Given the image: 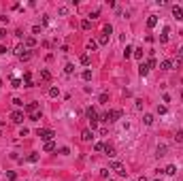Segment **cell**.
I'll return each mask as SVG.
<instances>
[{
  "label": "cell",
  "mask_w": 183,
  "mask_h": 181,
  "mask_svg": "<svg viewBox=\"0 0 183 181\" xmlns=\"http://www.w3.org/2000/svg\"><path fill=\"white\" fill-rule=\"evenodd\" d=\"M119 117H121V111H119V109H113V111H106L104 115H102V119H104V122H117Z\"/></svg>",
  "instance_id": "6da1fadb"
},
{
  "label": "cell",
  "mask_w": 183,
  "mask_h": 181,
  "mask_svg": "<svg viewBox=\"0 0 183 181\" xmlns=\"http://www.w3.org/2000/svg\"><path fill=\"white\" fill-rule=\"evenodd\" d=\"M109 171H115L117 175H121V177H126V166H123V164H119V162H115V160H113V162H109Z\"/></svg>",
  "instance_id": "7a4b0ae2"
},
{
  "label": "cell",
  "mask_w": 183,
  "mask_h": 181,
  "mask_svg": "<svg viewBox=\"0 0 183 181\" xmlns=\"http://www.w3.org/2000/svg\"><path fill=\"white\" fill-rule=\"evenodd\" d=\"M39 136H41V141H45V143H49V141L53 139V136H56V132H53V130H39Z\"/></svg>",
  "instance_id": "3957f363"
},
{
  "label": "cell",
  "mask_w": 183,
  "mask_h": 181,
  "mask_svg": "<svg viewBox=\"0 0 183 181\" xmlns=\"http://www.w3.org/2000/svg\"><path fill=\"white\" fill-rule=\"evenodd\" d=\"M85 115H87L89 124H98V113H96V109H94V107H89L87 111H85Z\"/></svg>",
  "instance_id": "277c9868"
},
{
  "label": "cell",
  "mask_w": 183,
  "mask_h": 181,
  "mask_svg": "<svg viewBox=\"0 0 183 181\" xmlns=\"http://www.w3.org/2000/svg\"><path fill=\"white\" fill-rule=\"evenodd\" d=\"M11 122L13 124H21L24 122V111H13L11 113Z\"/></svg>",
  "instance_id": "5b68a950"
},
{
  "label": "cell",
  "mask_w": 183,
  "mask_h": 181,
  "mask_svg": "<svg viewBox=\"0 0 183 181\" xmlns=\"http://www.w3.org/2000/svg\"><path fill=\"white\" fill-rule=\"evenodd\" d=\"M24 111H26V113H30V115L39 113V102H28V105L24 107Z\"/></svg>",
  "instance_id": "8992f818"
},
{
  "label": "cell",
  "mask_w": 183,
  "mask_h": 181,
  "mask_svg": "<svg viewBox=\"0 0 183 181\" xmlns=\"http://www.w3.org/2000/svg\"><path fill=\"white\" fill-rule=\"evenodd\" d=\"M81 141H83V143L94 141V130H83V132H81Z\"/></svg>",
  "instance_id": "52a82bcc"
},
{
  "label": "cell",
  "mask_w": 183,
  "mask_h": 181,
  "mask_svg": "<svg viewBox=\"0 0 183 181\" xmlns=\"http://www.w3.org/2000/svg\"><path fill=\"white\" fill-rule=\"evenodd\" d=\"M170 11H173V17H175L177 21H181V19H183V9H181V7H177V4H175V7L170 9Z\"/></svg>",
  "instance_id": "ba28073f"
},
{
  "label": "cell",
  "mask_w": 183,
  "mask_h": 181,
  "mask_svg": "<svg viewBox=\"0 0 183 181\" xmlns=\"http://www.w3.org/2000/svg\"><path fill=\"white\" fill-rule=\"evenodd\" d=\"M158 26V15H149V19H147V28H155Z\"/></svg>",
  "instance_id": "9c48e42d"
},
{
  "label": "cell",
  "mask_w": 183,
  "mask_h": 181,
  "mask_svg": "<svg viewBox=\"0 0 183 181\" xmlns=\"http://www.w3.org/2000/svg\"><path fill=\"white\" fill-rule=\"evenodd\" d=\"M104 153H106L109 158H113V156H115V147L109 145V143H104Z\"/></svg>",
  "instance_id": "30bf717a"
},
{
  "label": "cell",
  "mask_w": 183,
  "mask_h": 181,
  "mask_svg": "<svg viewBox=\"0 0 183 181\" xmlns=\"http://www.w3.org/2000/svg\"><path fill=\"white\" fill-rule=\"evenodd\" d=\"M138 73H141V77H145V75L149 73V66L145 62H141V64H138Z\"/></svg>",
  "instance_id": "8fae6325"
},
{
  "label": "cell",
  "mask_w": 183,
  "mask_h": 181,
  "mask_svg": "<svg viewBox=\"0 0 183 181\" xmlns=\"http://www.w3.org/2000/svg\"><path fill=\"white\" fill-rule=\"evenodd\" d=\"M160 68H162V70H170V68H173V62H170V60H162Z\"/></svg>",
  "instance_id": "7c38bea8"
},
{
  "label": "cell",
  "mask_w": 183,
  "mask_h": 181,
  "mask_svg": "<svg viewBox=\"0 0 183 181\" xmlns=\"http://www.w3.org/2000/svg\"><path fill=\"white\" fill-rule=\"evenodd\" d=\"M41 79H43V81H51V73H49L47 68H43V70H41Z\"/></svg>",
  "instance_id": "4fadbf2b"
},
{
  "label": "cell",
  "mask_w": 183,
  "mask_h": 181,
  "mask_svg": "<svg viewBox=\"0 0 183 181\" xmlns=\"http://www.w3.org/2000/svg\"><path fill=\"white\" fill-rule=\"evenodd\" d=\"M24 51H26V45H21V43H17V45H15V56L19 58V56H21Z\"/></svg>",
  "instance_id": "5bb4252c"
},
{
  "label": "cell",
  "mask_w": 183,
  "mask_h": 181,
  "mask_svg": "<svg viewBox=\"0 0 183 181\" xmlns=\"http://www.w3.org/2000/svg\"><path fill=\"white\" fill-rule=\"evenodd\" d=\"M155 156H158V158L166 156V145H158V149H155Z\"/></svg>",
  "instance_id": "9a60e30c"
},
{
  "label": "cell",
  "mask_w": 183,
  "mask_h": 181,
  "mask_svg": "<svg viewBox=\"0 0 183 181\" xmlns=\"http://www.w3.org/2000/svg\"><path fill=\"white\" fill-rule=\"evenodd\" d=\"M162 173H166V175H175V173H177V166H175V164H168V166H166Z\"/></svg>",
  "instance_id": "2e32d148"
},
{
  "label": "cell",
  "mask_w": 183,
  "mask_h": 181,
  "mask_svg": "<svg viewBox=\"0 0 183 181\" xmlns=\"http://www.w3.org/2000/svg\"><path fill=\"white\" fill-rule=\"evenodd\" d=\"M30 58H32V53L28 51V49H26V51H24V53H21V56H19V60H21V62H28Z\"/></svg>",
  "instance_id": "e0dca14e"
},
{
  "label": "cell",
  "mask_w": 183,
  "mask_h": 181,
  "mask_svg": "<svg viewBox=\"0 0 183 181\" xmlns=\"http://www.w3.org/2000/svg\"><path fill=\"white\" fill-rule=\"evenodd\" d=\"M26 47H36V38L34 36H28V38H26Z\"/></svg>",
  "instance_id": "ac0fdd59"
},
{
  "label": "cell",
  "mask_w": 183,
  "mask_h": 181,
  "mask_svg": "<svg viewBox=\"0 0 183 181\" xmlns=\"http://www.w3.org/2000/svg\"><path fill=\"white\" fill-rule=\"evenodd\" d=\"M132 53H134V49H132L130 45H126V49H123V58H126V60H128V58H130V56H132Z\"/></svg>",
  "instance_id": "d6986e66"
},
{
  "label": "cell",
  "mask_w": 183,
  "mask_h": 181,
  "mask_svg": "<svg viewBox=\"0 0 183 181\" xmlns=\"http://www.w3.org/2000/svg\"><path fill=\"white\" fill-rule=\"evenodd\" d=\"M143 124H145V126H151V124H153V115H149V113H147V115L143 117Z\"/></svg>",
  "instance_id": "ffe728a7"
},
{
  "label": "cell",
  "mask_w": 183,
  "mask_h": 181,
  "mask_svg": "<svg viewBox=\"0 0 183 181\" xmlns=\"http://www.w3.org/2000/svg\"><path fill=\"white\" fill-rule=\"evenodd\" d=\"M81 64H83V66H89V64H92V60H89L87 53H83V56H81Z\"/></svg>",
  "instance_id": "44dd1931"
},
{
  "label": "cell",
  "mask_w": 183,
  "mask_h": 181,
  "mask_svg": "<svg viewBox=\"0 0 183 181\" xmlns=\"http://www.w3.org/2000/svg\"><path fill=\"white\" fill-rule=\"evenodd\" d=\"M111 32H113V26L111 24H106L104 28H102V34H106V36H111Z\"/></svg>",
  "instance_id": "7402d4cb"
},
{
  "label": "cell",
  "mask_w": 183,
  "mask_h": 181,
  "mask_svg": "<svg viewBox=\"0 0 183 181\" xmlns=\"http://www.w3.org/2000/svg\"><path fill=\"white\" fill-rule=\"evenodd\" d=\"M160 43H168V28H164L162 36H160Z\"/></svg>",
  "instance_id": "603a6c76"
},
{
  "label": "cell",
  "mask_w": 183,
  "mask_h": 181,
  "mask_svg": "<svg viewBox=\"0 0 183 181\" xmlns=\"http://www.w3.org/2000/svg\"><path fill=\"white\" fill-rule=\"evenodd\" d=\"M106 43H109V36H106V34H100L98 36V45H106Z\"/></svg>",
  "instance_id": "cb8c5ba5"
},
{
  "label": "cell",
  "mask_w": 183,
  "mask_h": 181,
  "mask_svg": "<svg viewBox=\"0 0 183 181\" xmlns=\"http://www.w3.org/2000/svg\"><path fill=\"white\" fill-rule=\"evenodd\" d=\"M96 47H98V41H89L87 43V51H96Z\"/></svg>",
  "instance_id": "d4e9b609"
},
{
  "label": "cell",
  "mask_w": 183,
  "mask_h": 181,
  "mask_svg": "<svg viewBox=\"0 0 183 181\" xmlns=\"http://www.w3.org/2000/svg\"><path fill=\"white\" fill-rule=\"evenodd\" d=\"M89 28H92V21L89 19H83L81 21V30H89Z\"/></svg>",
  "instance_id": "484cf974"
},
{
  "label": "cell",
  "mask_w": 183,
  "mask_h": 181,
  "mask_svg": "<svg viewBox=\"0 0 183 181\" xmlns=\"http://www.w3.org/2000/svg\"><path fill=\"white\" fill-rule=\"evenodd\" d=\"M11 85H13V87H24V81H21V79H13V81H11Z\"/></svg>",
  "instance_id": "4316f807"
},
{
  "label": "cell",
  "mask_w": 183,
  "mask_h": 181,
  "mask_svg": "<svg viewBox=\"0 0 183 181\" xmlns=\"http://www.w3.org/2000/svg\"><path fill=\"white\" fill-rule=\"evenodd\" d=\"M53 149H56V143H53V141L45 143V151H53Z\"/></svg>",
  "instance_id": "83f0119b"
},
{
  "label": "cell",
  "mask_w": 183,
  "mask_h": 181,
  "mask_svg": "<svg viewBox=\"0 0 183 181\" xmlns=\"http://www.w3.org/2000/svg\"><path fill=\"white\" fill-rule=\"evenodd\" d=\"M132 56H134V58H138V60H141V58H143V47H138V49H134V53H132Z\"/></svg>",
  "instance_id": "f1b7e54d"
},
{
  "label": "cell",
  "mask_w": 183,
  "mask_h": 181,
  "mask_svg": "<svg viewBox=\"0 0 183 181\" xmlns=\"http://www.w3.org/2000/svg\"><path fill=\"white\" fill-rule=\"evenodd\" d=\"M49 96H51V98L60 96V90H58V87H51V90H49Z\"/></svg>",
  "instance_id": "f546056e"
},
{
  "label": "cell",
  "mask_w": 183,
  "mask_h": 181,
  "mask_svg": "<svg viewBox=\"0 0 183 181\" xmlns=\"http://www.w3.org/2000/svg\"><path fill=\"white\" fill-rule=\"evenodd\" d=\"M58 13H60L62 17H66V15H68V7H60V9H58Z\"/></svg>",
  "instance_id": "4dcf8cb0"
},
{
  "label": "cell",
  "mask_w": 183,
  "mask_h": 181,
  "mask_svg": "<svg viewBox=\"0 0 183 181\" xmlns=\"http://www.w3.org/2000/svg\"><path fill=\"white\" fill-rule=\"evenodd\" d=\"M81 77H83V81H89V79H92V70H83Z\"/></svg>",
  "instance_id": "1f68e13d"
},
{
  "label": "cell",
  "mask_w": 183,
  "mask_h": 181,
  "mask_svg": "<svg viewBox=\"0 0 183 181\" xmlns=\"http://www.w3.org/2000/svg\"><path fill=\"white\" fill-rule=\"evenodd\" d=\"M7 179H9V181H15V179H17V175H15L13 171H9V173H7Z\"/></svg>",
  "instance_id": "d6a6232c"
},
{
  "label": "cell",
  "mask_w": 183,
  "mask_h": 181,
  "mask_svg": "<svg viewBox=\"0 0 183 181\" xmlns=\"http://www.w3.org/2000/svg\"><path fill=\"white\" fill-rule=\"evenodd\" d=\"M36 160H39V153H30L28 156V162H36Z\"/></svg>",
  "instance_id": "836d02e7"
},
{
  "label": "cell",
  "mask_w": 183,
  "mask_h": 181,
  "mask_svg": "<svg viewBox=\"0 0 183 181\" xmlns=\"http://www.w3.org/2000/svg\"><path fill=\"white\" fill-rule=\"evenodd\" d=\"M13 105L15 107H24V100H21V98H13Z\"/></svg>",
  "instance_id": "e575fe53"
},
{
  "label": "cell",
  "mask_w": 183,
  "mask_h": 181,
  "mask_svg": "<svg viewBox=\"0 0 183 181\" xmlns=\"http://www.w3.org/2000/svg\"><path fill=\"white\" fill-rule=\"evenodd\" d=\"M147 66H149V68H155V66H158V62H155V60H153V58H149V62H147Z\"/></svg>",
  "instance_id": "d590c367"
},
{
  "label": "cell",
  "mask_w": 183,
  "mask_h": 181,
  "mask_svg": "<svg viewBox=\"0 0 183 181\" xmlns=\"http://www.w3.org/2000/svg\"><path fill=\"white\" fill-rule=\"evenodd\" d=\"M94 149H96V151H104V143H96Z\"/></svg>",
  "instance_id": "8d00e7d4"
},
{
  "label": "cell",
  "mask_w": 183,
  "mask_h": 181,
  "mask_svg": "<svg viewBox=\"0 0 183 181\" xmlns=\"http://www.w3.org/2000/svg\"><path fill=\"white\" fill-rule=\"evenodd\" d=\"M30 119H32V122H39V119H41V111L34 113V115H30Z\"/></svg>",
  "instance_id": "74e56055"
},
{
  "label": "cell",
  "mask_w": 183,
  "mask_h": 181,
  "mask_svg": "<svg viewBox=\"0 0 183 181\" xmlns=\"http://www.w3.org/2000/svg\"><path fill=\"white\" fill-rule=\"evenodd\" d=\"M166 111H168V109H166V107H164V105H160V107H158V113H160V115H164V113H166Z\"/></svg>",
  "instance_id": "f35d334b"
},
{
  "label": "cell",
  "mask_w": 183,
  "mask_h": 181,
  "mask_svg": "<svg viewBox=\"0 0 183 181\" xmlns=\"http://www.w3.org/2000/svg\"><path fill=\"white\" fill-rule=\"evenodd\" d=\"M98 15H100V11L96 9V11H92V13H89V17H92V19H96V17H98Z\"/></svg>",
  "instance_id": "ab89813d"
},
{
  "label": "cell",
  "mask_w": 183,
  "mask_h": 181,
  "mask_svg": "<svg viewBox=\"0 0 183 181\" xmlns=\"http://www.w3.org/2000/svg\"><path fill=\"white\" fill-rule=\"evenodd\" d=\"M64 70H66V73H68V75H70V73H73V70H75V66H73V64H66V68H64Z\"/></svg>",
  "instance_id": "60d3db41"
},
{
  "label": "cell",
  "mask_w": 183,
  "mask_h": 181,
  "mask_svg": "<svg viewBox=\"0 0 183 181\" xmlns=\"http://www.w3.org/2000/svg\"><path fill=\"white\" fill-rule=\"evenodd\" d=\"M60 153H62V156H68V153H70V149H68V147H62Z\"/></svg>",
  "instance_id": "b9f144b4"
},
{
  "label": "cell",
  "mask_w": 183,
  "mask_h": 181,
  "mask_svg": "<svg viewBox=\"0 0 183 181\" xmlns=\"http://www.w3.org/2000/svg\"><path fill=\"white\" fill-rule=\"evenodd\" d=\"M19 136H28V128H21L19 130Z\"/></svg>",
  "instance_id": "7bdbcfd3"
},
{
  "label": "cell",
  "mask_w": 183,
  "mask_h": 181,
  "mask_svg": "<svg viewBox=\"0 0 183 181\" xmlns=\"http://www.w3.org/2000/svg\"><path fill=\"white\" fill-rule=\"evenodd\" d=\"M109 100V94H100V102H106Z\"/></svg>",
  "instance_id": "ee69618b"
},
{
  "label": "cell",
  "mask_w": 183,
  "mask_h": 181,
  "mask_svg": "<svg viewBox=\"0 0 183 181\" xmlns=\"http://www.w3.org/2000/svg\"><path fill=\"white\" fill-rule=\"evenodd\" d=\"M7 36V30H0V38H4Z\"/></svg>",
  "instance_id": "f6af8a7d"
},
{
  "label": "cell",
  "mask_w": 183,
  "mask_h": 181,
  "mask_svg": "<svg viewBox=\"0 0 183 181\" xmlns=\"http://www.w3.org/2000/svg\"><path fill=\"white\" fill-rule=\"evenodd\" d=\"M138 181H147V177H138Z\"/></svg>",
  "instance_id": "bcb514c9"
},
{
  "label": "cell",
  "mask_w": 183,
  "mask_h": 181,
  "mask_svg": "<svg viewBox=\"0 0 183 181\" xmlns=\"http://www.w3.org/2000/svg\"><path fill=\"white\" fill-rule=\"evenodd\" d=\"M155 181H158V179H155Z\"/></svg>",
  "instance_id": "7dc6e473"
}]
</instances>
